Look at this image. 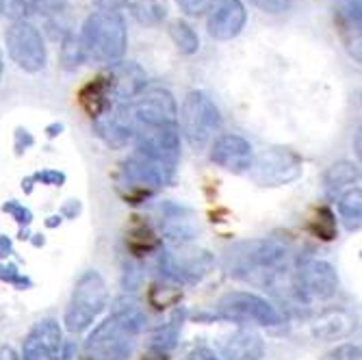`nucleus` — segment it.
<instances>
[{
	"mask_svg": "<svg viewBox=\"0 0 362 360\" xmlns=\"http://www.w3.org/2000/svg\"><path fill=\"white\" fill-rule=\"evenodd\" d=\"M146 325V315L133 298H119L107 317L87 339L91 360H128L135 352L137 337Z\"/></svg>",
	"mask_w": 362,
	"mask_h": 360,
	"instance_id": "obj_1",
	"label": "nucleus"
},
{
	"mask_svg": "<svg viewBox=\"0 0 362 360\" xmlns=\"http://www.w3.org/2000/svg\"><path fill=\"white\" fill-rule=\"evenodd\" d=\"M288 245L282 239H252L233 245L223 256V269L228 276L252 282V284H274L282 276L288 260Z\"/></svg>",
	"mask_w": 362,
	"mask_h": 360,
	"instance_id": "obj_2",
	"label": "nucleus"
},
{
	"mask_svg": "<svg viewBox=\"0 0 362 360\" xmlns=\"http://www.w3.org/2000/svg\"><path fill=\"white\" fill-rule=\"evenodd\" d=\"M78 40L85 52V61H98V63H117L128 44L126 35V22L117 11H93L81 33Z\"/></svg>",
	"mask_w": 362,
	"mask_h": 360,
	"instance_id": "obj_3",
	"label": "nucleus"
},
{
	"mask_svg": "<svg viewBox=\"0 0 362 360\" xmlns=\"http://www.w3.org/2000/svg\"><path fill=\"white\" fill-rule=\"evenodd\" d=\"M172 178H174L172 172L156 166L154 161H150L148 156L135 150L122 163L117 174V191L128 204H141L158 189L170 185Z\"/></svg>",
	"mask_w": 362,
	"mask_h": 360,
	"instance_id": "obj_4",
	"label": "nucleus"
},
{
	"mask_svg": "<svg viewBox=\"0 0 362 360\" xmlns=\"http://www.w3.org/2000/svg\"><path fill=\"white\" fill-rule=\"evenodd\" d=\"M107 284H105V278L89 269L85 272L74 291H72V298H70V304L65 308V328L72 335H81L85 332L89 325H93V321L103 315V310L107 308Z\"/></svg>",
	"mask_w": 362,
	"mask_h": 360,
	"instance_id": "obj_5",
	"label": "nucleus"
},
{
	"mask_svg": "<svg viewBox=\"0 0 362 360\" xmlns=\"http://www.w3.org/2000/svg\"><path fill=\"white\" fill-rule=\"evenodd\" d=\"M182 135L193 150H202L221 126V115L211 95L204 91H189L178 115Z\"/></svg>",
	"mask_w": 362,
	"mask_h": 360,
	"instance_id": "obj_6",
	"label": "nucleus"
},
{
	"mask_svg": "<svg viewBox=\"0 0 362 360\" xmlns=\"http://www.w3.org/2000/svg\"><path fill=\"white\" fill-rule=\"evenodd\" d=\"M215 313L223 321L233 323H254V325H265V328H274V325L282 323L280 310L265 298L256 296L250 291H230L226 296L217 300Z\"/></svg>",
	"mask_w": 362,
	"mask_h": 360,
	"instance_id": "obj_7",
	"label": "nucleus"
},
{
	"mask_svg": "<svg viewBox=\"0 0 362 360\" xmlns=\"http://www.w3.org/2000/svg\"><path fill=\"white\" fill-rule=\"evenodd\" d=\"M215 267V256L202 248L176 245L158 254V269L163 278L176 284H195L206 278Z\"/></svg>",
	"mask_w": 362,
	"mask_h": 360,
	"instance_id": "obj_8",
	"label": "nucleus"
},
{
	"mask_svg": "<svg viewBox=\"0 0 362 360\" xmlns=\"http://www.w3.org/2000/svg\"><path fill=\"white\" fill-rule=\"evenodd\" d=\"M250 178L260 187H284L293 180H298L304 172L302 156L282 146H274L265 152H260L247 170Z\"/></svg>",
	"mask_w": 362,
	"mask_h": 360,
	"instance_id": "obj_9",
	"label": "nucleus"
},
{
	"mask_svg": "<svg viewBox=\"0 0 362 360\" xmlns=\"http://www.w3.org/2000/svg\"><path fill=\"white\" fill-rule=\"evenodd\" d=\"M135 150L156 166L176 174L180 158V133L178 126H139L135 130Z\"/></svg>",
	"mask_w": 362,
	"mask_h": 360,
	"instance_id": "obj_10",
	"label": "nucleus"
},
{
	"mask_svg": "<svg viewBox=\"0 0 362 360\" xmlns=\"http://www.w3.org/2000/svg\"><path fill=\"white\" fill-rule=\"evenodd\" d=\"M5 42L9 57L13 63H18V68L24 72H40L46 65V46L42 40V33L26 20L13 22L7 33H5Z\"/></svg>",
	"mask_w": 362,
	"mask_h": 360,
	"instance_id": "obj_11",
	"label": "nucleus"
},
{
	"mask_svg": "<svg viewBox=\"0 0 362 360\" xmlns=\"http://www.w3.org/2000/svg\"><path fill=\"white\" fill-rule=\"evenodd\" d=\"M293 289L306 302H325L337 296L339 276L325 260H304L293 276Z\"/></svg>",
	"mask_w": 362,
	"mask_h": 360,
	"instance_id": "obj_12",
	"label": "nucleus"
},
{
	"mask_svg": "<svg viewBox=\"0 0 362 360\" xmlns=\"http://www.w3.org/2000/svg\"><path fill=\"white\" fill-rule=\"evenodd\" d=\"M130 107L139 126H178V107L165 87H144Z\"/></svg>",
	"mask_w": 362,
	"mask_h": 360,
	"instance_id": "obj_13",
	"label": "nucleus"
},
{
	"mask_svg": "<svg viewBox=\"0 0 362 360\" xmlns=\"http://www.w3.org/2000/svg\"><path fill=\"white\" fill-rule=\"evenodd\" d=\"M91 122H93L95 135L111 148H126L135 139L137 122H135L130 103L113 100L100 117H95Z\"/></svg>",
	"mask_w": 362,
	"mask_h": 360,
	"instance_id": "obj_14",
	"label": "nucleus"
},
{
	"mask_svg": "<svg viewBox=\"0 0 362 360\" xmlns=\"http://www.w3.org/2000/svg\"><path fill=\"white\" fill-rule=\"evenodd\" d=\"M158 226L160 239H168L174 245H189L200 233L195 213L176 202H163L158 207Z\"/></svg>",
	"mask_w": 362,
	"mask_h": 360,
	"instance_id": "obj_15",
	"label": "nucleus"
},
{
	"mask_svg": "<svg viewBox=\"0 0 362 360\" xmlns=\"http://www.w3.org/2000/svg\"><path fill=\"white\" fill-rule=\"evenodd\" d=\"M63 332L61 325L52 319H44L33 325L22 345L24 360H61Z\"/></svg>",
	"mask_w": 362,
	"mask_h": 360,
	"instance_id": "obj_16",
	"label": "nucleus"
},
{
	"mask_svg": "<svg viewBox=\"0 0 362 360\" xmlns=\"http://www.w3.org/2000/svg\"><path fill=\"white\" fill-rule=\"evenodd\" d=\"M209 11V35L219 42L235 40L243 30L247 20V11L241 0H217Z\"/></svg>",
	"mask_w": 362,
	"mask_h": 360,
	"instance_id": "obj_17",
	"label": "nucleus"
},
{
	"mask_svg": "<svg viewBox=\"0 0 362 360\" xmlns=\"http://www.w3.org/2000/svg\"><path fill=\"white\" fill-rule=\"evenodd\" d=\"M211 158L230 174H245L252 168L254 152L247 139L239 135H221L213 141Z\"/></svg>",
	"mask_w": 362,
	"mask_h": 360,
	"instance_id": "obj_18",
	"label": "nucleus"
},
{
	"mask_svg": "<svg viewBox=\"0 0 362 360\" xmlns=\"http://www.w3.org/2000/svg\"><path fill=\"white\" fill-rule=\"evenodd\" d=\"M113 100L117 103H133L135 98L144 91L146 87V72L139 68L137 63H126V61H117L111 65V72L107 74Z\"/></svg>",
	"mask_w": 362,
	"mask_h": 360,
	"instance_id": "obj_19",
	"label": "nucleus"
},
{
	"mask_svg": "<svg viewBox=\"0 0 362 360\" xmlns=\"http://www.w3.org/2000/svg\"><path fill=\"white\" fill-rule=\"evenodd\" d=\"M217 349L223 360H260L265 354V341L250 328H239L219 337Z\"/></svg>",
	"mask_w": 362,
	"mask_h": 360,
	"instance_id": "obj_20",
	"label": "nucleus"
},
{
	"mask_svg": "<svg viewBox=\"0 0 362 360\" xmlns=\"http://www.w3.org/2000/svg\"><path fill=\"white\" fill-rule=\"evenodd\" d=\"M360 180V170L356 163L349 161H339L330 166L323 174V189L330 200H339L341 195L349 189H354Z\"/></svg>",
	"mask_w": 362,
	"mask_h": 360,
	"instance_id": "obj_21",
	"label": "nucleus"
},
{
	"mask_svg": "<svg viewBox=\"0 0 362 360\" xmlns=\"http://www.w3.org/2000/svg\"><path fill=\"white\" fill-rule=\"evenodd\" d=\"M78 103H81L83 111H85L91 120L100 117V115L109 109V105L113 103V93H111L107 74L95 76L93 81H89V83L78 91Z\"/></svg>",
	"mask_w": 362,
	"mask_h": 360,
	"instance_id": "obj_22",
	"label": "nucleus"
},
{
	"mask_svg": "<svg viewBox=\"0 0 362 360\" xmlns=\"http://www.w3.org/2000/svg\"><path fill=\"white\" fill-rule=\"evenodd\" d=\"M185 319H187V310L178 306L170 315V319L165 323H160L158 328H154V332L150 335V341H148L150 352H160V354L172 352L178 345V337H180Z\"/></svg>",
	"mask_w": 362,
	"mask_h": 360,
	"instance_id": "obj_23",
	"label": "nucleus"
},
{
	"mask_svg": "<svg viewBox=\"0 0 362 360\" xmlns=\"http://www.w3.org/2000/svg\"><path fill=\"white\" fill-rule=\"evenodd\" d=\"M337 24L349 52L360 61V0H349L337 11Z\"/></svg>",
	"mask_w": 362,
	"mask_h": 360,
	"instance_id": "obj_24",
	"label": "nucleus"
},
{
	"mask_svg": "<svg viewBox=\"0 0 362 360\" xmlns=\"http://www.w3.org/2000/svg\"><path fill=\"white\" fill-rule=\"evenodd\" d=\"M135 219L137 221L130 226V231L126 235V248L130 250V254H133V256H144V254L160 250L163 239L158 237V233L154 231V228L148 221H141L139 217H135Z\"/></svg>",
	"mask_w": 362,
	"mask_h": 360,
	"instance_id": "obj_25",
	"label": "nucleus"
},
{
	"mask_svg": "<svg viewBox=\"0 0 362 360\" xmlns=\"http://www.w3.org/2000/svg\"><path fill=\"white\" fill-rule=\"evenodd\" d=\"M337 202H339V213H341V219L347 231L349 233L360 231V226H362V191H360V187L345 191Z\"/></svg>",
	"mask_w": 362,
	"mask_h": 360,
	"instance_id": "obj_26",
	"label": "nucleus"
},
{
	"mask_svg": "<svg viewBox=\"0 0 362 360\" xmlns=\"http://www.w3.org/2000/svg\"><path fill=\"white\" fill-rule=\"evenodd\" d=\"M124 5L141 24H158L168 16V0H124Z\"/></svg>",
	"mask_w": 362,
	"mask_h": 360,
	"instance_id": "obj_27",
	"label": "nucleus"
},
{
	"mask_svg": "<svg viewBox=\"0 0 362 360\" xmlns=\"http://www.w3.org/2000/svg\"><path fill=\"white\" fill-rule=\"evenodd\" d=\"M308 231L313 233V237L321 239V241H332L339 235V223H337V215L332 213L330 207H321L315 211V217L308 221Z\"/></svg>",
	"mask_w": 362,
	"mask_h": 360,
	"instance_id": "obj_28",
	"label": "nucleus"
},
{
	"mask_svg": "<svg viewBox=\"0 0 362 360\" xmlns=\"http://www.w3.org/2000/svg\"><path fill=\"white\" fill-rule=\"evenodd\" d=\"M351 328V321L349 317H345L343 313H327L323 315L317 325H315V337L319 339H337V337H343L347 335Z\"/></svg>",
	"mask_w": 362,
	"mask_h": 360,
	"instance_id": "obj_29",
	"label": "nucleus"
},
{
	"mask_svg": "<svg viewBox=\"0 0 362 360\" xmlns=\"http://www.w3.org/2000/svg\"><path fill=\"white\" fill-rule=\"evenodd\" d=\"M170 37L182 54H193V52H197V48H200L197 33L185 20H174L170 24Z\"/></svg>",
	"mask_w": 362,
	"mask_h": 360,
	"instance_id": "obj_30",
	"label": "nucleus"
},
{
	"mask_svg": "<svg viewBox=\"0 0 362 360\" xmlns=\"http://www.w3.org/2000/svg\"><path fill=\"white\" fill-rule=\"evenodd\" d=\"M83 61H85V52L78 35L76 33H65V37L61 42V65L65 70H76Z\"/></svg>",
	"mask_w": 362,
	"mask_h": 360,
	"instance_id": "obj_31",
	"label": "nucleus"
},
{
	"mask_svg": "<svg viewBox=\"0 0 362 360\" xmlns=\"http://www.w3.org/2000/svg\"><path fill=\"white\" fill-rule=\"evenodd\" d=\"M3 213H7V215H11L16 221H18V226H20V233H18V237L24 241H28L30 239V233H28V228H30V223H33V211L28 209V207H24L22 202H18V200H9V202H5L3 207Z\"/></svg>",
	"mask_w": 362,
	"mask_h": 360,
	"instance_id": "obj_32",
	"label": "nucleus"
},
{
	"mask_svg": "<svg viewBox=\"0 0 362 360\" xmlns=\"http://www.w3.org/2000/svg\"><path fill=\"white\" fill-rule=\"evenodd\" d=\"M148 300L156 310H163L168 306H174L182 300V291L180 289H170V286H160V284H152Z\"/></svg>",
	"mask_w": 362,
	"mask_h": 360,
	"instance_id": "obj_33",
	"label": "nucleus"
},
{
	"mask_svg": "<svg viewBox=\"0 0 362 360\" xmlns=\"http://www.w3.org/2000/svg\"><path fill=\"white\" fill-rule=\"evenodd\" d=\"M0 280L7 282V284L18 286L20 291L33 286V280L28 276H24L22 272H18V265L16 263H0Z\"/></svg>",
	"mask_w": 362,
	"mask_h": 360,
	"instance_id": "obj_34",
	"label": "nucleus"
},
{
	"mask_svg": "<svg viewBox=\"0 0 362 360\" xmlns=\"http://www.w3.org/2000/svg\"><path fill=\"white\" fill-rule=\"evenodd\" d=\"M360 358H362V352L358 343H343L327 354H323L321 360H360Z\"/></svg>",
	"mask_w": 362,
	"mask_h": 360,
	"instance_id": "obj_35",
	"label": "nucleus"
},
{
	"mask_svg": "<svg viewBox=\"0 0 362 360\" xmlns=\"http://www.w3.org/2000/svg\"><path fill=\"white\" fill-rule=\"evenodd\" d=\"M65 178H68V176H65L63 172H59V170H44V172L30 174L33 182H42V185H50V187H63Z\"/></svg>",
	"mask_w": 362,
	"mask_h": 360,
	"instance_id": "obj_36",
	"label": "nucleus"
},
{
	"mask_svg": "<svg viewBox=\"0 0 362 360\" xmlns=\"http://www.w3.org/2000/svg\"><path fill=\"white\" fill-rule=\"evenodd\" d=\"M176 3L180 11H185L187 16H202L213 7L215 0H176Z\"/></svg>",
	"mask_w": 362,
	"mask_h": 360,
	"instance_id": "obj_37",
	"label": "nucleus"
},
{
	"mask_svg": "<svg viewBox=\"0 0 362 360\" xmlns=\"http://www.w3.org/2000/svg\"><path fill=\"white\" fill-rule=\"evenodd\" d=\"M65 0H26V5L40 13H59Z\"/></svg>",
	"mask_w": 362,
	"mask_h": 360,
	"instance_id": "obj_38",
	"label": "nucleus"
},
{
	"mask_svg": "<svg viewBox=\"0 0 362 360\" xmlns=\"http://www.w3.org/2000/svg\"><path fill=\"white\" fill-rule=\"evenodd\" d=\"M33 144H35V139H33V135L28 133L26 128H18L16 130V141H13V148H16V154H24Z\"/></svg>",
	"mask_w": 362,
	"mask_h": 360,
	"instance_id": "obj_39",
	"label": "nucleus"
},
{
	"mask_svg": "<svg viewBox=\"0 0 362 360\" xmlns=\"http://www.w3.org/2000/svg\"><path fill=\"white\" fill-rule=\"evenodd\" d=\"M250 3L262 11H267V13H280L288 7L286 0H250Z\"/></svg>",
	"mask_w": 362,
	"mask_h": 360,
	"instance_id": "obj_40",
	"label": "nucleus"
},
{
	"mask_svg": "<svg viewBox=\"0 0 362 360\" xmlns=\"http://www.w3.org/2000/svg\"><path fill=\"white\" fill-rule=\"evenodd\" d=\"M81 211H83V204H81V200H68L63 207H61V217L63 219H76L78 215H81Z\"/></svg>",
	"mask_w": 362,
	"mask_h": 360,
	"instance_id": "obj_41",
	"label": "nucleus"
},
{
	"mask_svg": "<svg viewBox=\"0 0 362 360\" xmlns=\"http://www.w3.org/2000/svg\"><path fill=\"white\" fill-rule=\"evenodd\" d=\"M93 3L100 11H117L124 5V0H93Z\"/></svg>",
	"mask_w": 362,
	"mask_h": 360,
	"instance_id": "obj_42",
	"label": "nucleus"
},
{
	"mask_svg": "<svg viewBox=\"0 0 362 360\" xmlns=\"http://www.w3.org/2000/svg\"><path fill=\"white\" fill-rule=\"evenodd\" d=\"M13 252V243L7 235H0V258H9Z\"/></svg>",
	"mask_w": 362,
	"mask_h": 360,
	"instance_id": "obj_43",
	"label": "nucleus"
},
{
	"mask_svg": "<svg viewBox=\"0 0 362 360\" xmlns=\"http://www.w3.org/2000/svg\"><path fill=\"white\" fill-rule=\"evenodd\" d=\"M189 360H219V358L215 356V352H211V349H206V347H200V349H195V352L189 356Z\"/></svg>",
	"mask_w": 362,
	"mask_h": 360,
	"instance_id": "obj_44",
	"label": "nucleus"
},
{
	"mask_svg": "<svg viewBox=\"0 0 362 360\" xmlns=\"http://www.w3.org/2000/svg\"><path fill=\"white\" fill-rule=\"evenodd\" d=\"M63 133V124L61 122H54V124H50L48 128H46V135H48V139H54L57 135H61Z\"/></svg>",
	"mask_w": 362,
	"mask_h": 360,
	"instance_id": "obj_45",
	"label": "nucleus"
},
{
	"mask_svg": "<svg viewBox=\"0 0 362 360\" xmlns=\"http://www.w3.org/2000/svg\"><path fill=\"white\" fill-rule=\"evenodd\" d=\"M144 360H170V358H168V354H160V352H148L144 356Z\"/></svg>",
	"mask_w": 362,
	"mask_h": 360,
	"instance_id": "obj_46",
	"label": "nucleus"
},
{
	"mask_svg": "<svg viewBox=\"0 0 362 360\" xmlns=\"http://www.w3.org/2000/svg\"><path fill=\"white\" fill-rule=\"evenodd\" d=\"M61 221H63L61 215H52V217L46 219V226H48V228H57V226H61Z\"/></svg>",
	"mask_w": 362,
	"mask_h": 360,
	"instance_id": "obj_47",
	"label": "nucleus"
},
{
	"mask_svg": "<svg viewBox=\"0 0 362 360\" xmlns=\"http://www.w3.org/2000/svg\"><path fill=\"white\" fill-rule=\"evenodd\" d=\"M33 245H35V248H42L44 243H46V239L42 237V235H30V239H28Z\"/></svg>",
	"mask_w": 362,
	"mask_h": 360,
	"instance_id": "obj_48",
	"label": "nucleus"
},
{
	"mask_svg": "<svg viewBox=\"0 0 362 360\" xmlns=\"http://www.w3.org/2000/svg\"><path fill=\"white\" fill-rule=\"evenodd\" d=\"M3 68H5V63H3V52H0V79H3Z\"/></svg>",
	"mask_w": 362,
	"mask_h": 360,
	"instance_id": "obj_49",
	"label": "nucleus"
},
{
	"mask_svg": "<svg viewBox=\"0 0 362 360\" xmlns=\"http://www.w3.org/2000/svg\"><path fill=\"white\" fill-rule=\"evenodd\" d=\"M0 16H3V0H0Z\"/></svg>",
	"mask_w": 362,
	"mask_h": 360,
	"instance_id": "obj_50",
	"label": "nucleus"
}]
</instances>
